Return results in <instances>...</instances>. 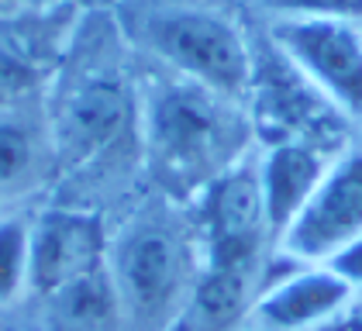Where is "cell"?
<instances>
[{
	"instance_id": "obj_3",
	"label": "cell",
	"mask_w": 362,
	"mask_h": 331,
	"mask_svg": "<svg viewBox=\"0 0 362 331\" xmlns=\"http://www.w3.org/2000/svg\"><path fill=\"white\" fill-rule=\"evenodd\" d=\"M252 128L276 141H304L332 156L345 138V114L266 38L252 49Z\"/></svg>"
},
{
	"instance_id": "obj_5",
	"label": "cell",
	"mask_w": 362,
	"mask_h": 331,
	"mask_svg": "<svg viewBox=\"0 0 362 331\" xmlns=\"http://www.w3.org/2000/svg\"><path fill=\"white\" fill-rule=\"evenodd\" d=\"M269 38L345 117L362 121L359 25L328 18H276Z\"/></svg>"
},
{
	"instance_id": "obj_6",
	"label": "cell",
	"mask_w": 362,
	"mask_h": 331,
	"mask_svg": "<svg viewBox=\"0 0 362 331\" xmlns=\"http://www.w3.org/2000/svg\"><path fill=\"white\" fill-rule=\"evenodd\" d=\"M362 238V149L334 156L307 207L279 238V248L307 266H325Z\"/></svg>"
},
{
	"instance_id": "obj_17",
	"label": "cell",
	"mask_w": 362,
	"mask_h": 331,
	"mask_svg": "<svg viewBox=\"0 0 362 331\" xmlns=\"http://www.w3.org/2000/svg\"><path fill=\"white\" fill-rule=\"evenodd\" d=\"M325 266H328L334 276H341L352 290H359L362 286V238H356L349 248H341V252H338L334 259H328Z\"/></svg>"
},
{
	"instance_id": "obj_20",
	"label": "cell",
	"mask_w": 362,
	"mask_h": 331,
	"mask_svg": "<svg viewBox=\"0 0 362 331\" xmlns=\"http://www.w3.org/2000/svg\"><path fill=\"white\" fill-rule=\"evenodd\" d=\"M356 297H362V286H359V290H356Z\"/></svg>"
},
{
	"instance_id": "obj_15",
	"label": "cell",
	"mask_w": 362,
	"mask_h": 331,
	"mask_svg": "<svg viewBox=\"0 0 362 331\" xmlns=\"http://www.w3.org/2000/svg\"><path fill=\"white\" fill-rule=\"evenodd\" d=\"M38 141L18 117H0V190H18L35 176Z\"/></svg>"
},
{
	"instance_id": "obj_10",
	"label": "cell",
	"mask_w": 362,
	"mask_h": 331,
	"mask_svg": "<svg viewBox=\"0 0 362 331\" xmlns=\"http://www.w3.org/2000/svg\"><path fill=\"white\" fill-rule=\"evenodd\" d=\"M328 166H332V156L314 149V145H304V141H276L255 163L266 224H269V235L276 242L307 207L310 193L325 180Z\"/></svg>"
},
{
	"instance_id": "obj_12",
	"label": "cell",
	"mask_w": 362,
	"mask_h": 331,
	"mask_svg": "<svg viewBox=\"0 0 362 331\" xmlns=\"http://www.w3.org/2000/svg\"><path fill=\"white\" fill-rule=\"evenodd\" d=\"M252 273L204 269L169 331H235L252 314Z\"/></svg>"
},
{
	"instance_id": "obj_7",
	"label": "cell",
	"mask_w": 362,
	"mask_h": 331,
	"mask_svg": "<svg viewBox=\"0 0 362 331\" xmlns=\"http://www.w3.org/2000/svg\"><path fill=\"white\" fill-rule=\"evenodd\" d=\"M204 231H207V269L252 273L262 242L273 238L266 224L259 169L231 166L204 187Z\"/></svg>"
},
{
	"instance_id": "obj_8",
	"label": "cell",
	"mask_w": 362,
	"mask_h": 331,
	"mask_svg": "<svg viewBox=\"0 0 362 331\" xmlns=\"http://www.w3.org/2000/svg\"><path fill=\"white\" fill-rule=\"evenodd\" d=\"M104 228L83 211H45L31 221V290L56 297L69 283L104 269Z\"/></svg>"
},
{
	"instance_id": "obj_14",
	"label": "cell",
	"mask_w": 362,
	"mask_h": 331,
	"mask_svg": "<svg viewBox=\"0 0 362 331\" xmlns=\"http://www.w3.org/2000/svg\"><path fill=\"white\" fill-rule=\"evenodd\" d=\"M31 290V221L0 218V303Z\"/></svg>"
},
{
	"instance_id": "obj_13",
	"label": "cell",
	"mask_w": 362,
	"mask_h": 331,
	"mask_svg": "<svg viewBox=\"0 0 362 331\" xmlns=\"http://www.w3.org/2000/svg\"><path fill=\"white\" fill-rule=\"evenodd\" d=\"M56 301H59V314L76 331H100L121 318L117 286H114V276L107 266L83 276V279H76V283H69L66 290H59Z\"/></svg>"
},
{
	"instance_id": "obj_16",
	"label": "cell",
	"mask_w": 362,
	"mask_h": 331,
	"mask_svg": "<svg viewBox=\"0 0 362 331\" xmlns=\"http://www.w3.org/2000/svg\"><path fill=\"white\" fill-rule=\"evenodd\" d=\"M276 18H328V21H362V0H266Z\"/></svg>"
},
{
	"instance_id": "obj_11",
	"label": "cell",
	"mask_w": 362,
	"mask_h": 331,
	"mask_svg": "<svg viewBox=\"0 0 362 331\" xmlns=\"http://www.w3.org/2000/svg\"><path fill=\"white\" fill-rule=\"evenodd\" d=\"M132 100L121 80L114 76H90V80L66 100L62 110V138L76 152H97L107 149L114 138L128 128Z\"/></svg>"
},
{
	"instance_id": "obj_2",
	"label": "cell",
	"mask_w": 362,
	"mask_h": 331,
	"mask_svg": "<svg viewBox=\"0 0 362 331\" xmlns=\"http://www.w3.org/2000/svg\"><path fill=\"white\" fill-rule=\"evenodd\" d=\"M139 35L173 76L194 80L231 100L249 97L252 45L224 14L190 4L152 7L141 18Z\"/></svg>"
},
{
	"instance_id": "obj_9",
	"label": "cell",
	"mask_w": 362,
	"mask_h": 331,
	"mask_svg": "<svg viewBox=\"0 0 362 331\" xmlns=\"http://www.w3.org/2000/svg\"><path fill=\"white\" fill-rule=\"evenodd\" d=\"M352 297L356 290L328 266H307L269 283L255 297L252 318L266 331H314L325 328Z\"/></svg>"
},
{
	"instance_id": "obj_18",
	"label": "cell",
	"mask_w": 362,
	"mask_h": 331,
	"mask_svg": "<svg viewBox=\"0 0 362 331\" xmlns=\"http://www.w3.org/2000/svg\"><path fill=\"white\" fill-rule=\"evenodd\" d=\"M42 4H52V0H0V11H7V7H42Z\"/></svg>"
},
{
	"instance_id": "obj_19",
	"label": "cell",
	"mask_w": 362,
	"mask_h": 331,
	"mask_svg": "<svg viewBox=\"0 0 362 331\" xmlns=\"http://www.w3.org/2000/svg\"><path fill=\"white\" fill-rule=\"evenodd\" d=\"M235 331H266V328H235Z\"/></svg>"
},
{
	"instance_id": "obj_1",
	"label": "cell",
	"mask_w": 362,
	"mask_h": 331,
	"mask_svg": "<svg viewBox=\"0 0 362 331\" xmlns=\"http://www.w3.org/2000/svg\"><path fill=\"white\" fill-rule=\"evenodd\" d=\"M141 132L156 173L169 187H207L231 166L249 138V121L231 97L194 80L169 76L148 90Z\"/></svg>"
},
{
	"instance_id": "obj_4",
	"label": "cell",
	"mask_w": 362,
	"mask_h": 331,
	"mask_svg": "<svg viewBox=\"0 0 362 331\" xmlns=\"http://www.w3.org/2000/svg\"><path fill=\"white\" fill-rule=\"evenodd\" d=\"M111 276L121 314L148 331H169L194 290V283H187L183 242L163 224H139L124 231L114 248Z\"/></svg>"
}]
</instances>
